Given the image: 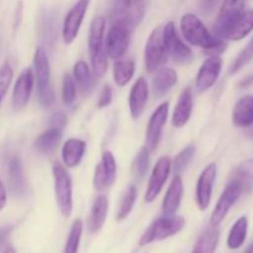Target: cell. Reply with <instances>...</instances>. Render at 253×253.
<instances>
[{"instance_id": "1", "label": "cell", "mask_w": 253, "mask_h": 253, "mask_svg": "<svg viewBox=\"0 0 253 253\" xmlns=\"http://www.w3.org/2000/svg\"><path fill=\"white\" fill-rule=\"evenodd\" d=\"M180 31H182V36L185 41L189 42L192 46L200 47L211 56L222 53L226 48V43L224 42V40L217 39L216 36L210 34L202 20L192 12H188L182 16Z\"/></svg>"}, {"instance_id": "2", "label": "cell", "mask_w": 253, "mask_h": 253, "mask_svg": "<svg viewBox=\"0 0 253 253\" xmlns=\"http://www.w3.org/2000/svg\"><path fill=\"white\" fill-rule=\"evenodd\" d=\"M106 17L98 15L89 27L88 47L91 62V72L94 77L101 78L108 71V56L105 52Z\"/></svg>"}, {"instance_id": "3", "label": "cell", "mask_w": 253, "mask_h": 253, "mask_svg": "<svg viewBox=\"0 0 253 253\" xmlns=\"http://www.w3.org/2000/svg\"><path fill=\"white\" fill-rule=\"evenodd\" d=\"M34 77L37 99L42 108H51L54 103V90L51 79V67L43 47H37L34 54Z\"/></svg>"}, {"instance_id": "4", "label": "cell", "mask_w": 253, "mask_h": 253, "mask_svg": "<svg viewBox=\"0 0 253 253\" xmlns=\"http://www.w3.org/2000/svg\"><path fill=\"white\" fill-rule=\"evenodd\" d=\"M145 11V0H111L110 19L113 25H121L130 32L141 24Z\"/></svg>"}, {"instance_id": "5", "label": "cell", "mask_w": 253, "mask_h": 253, "mask_svg": "<svg viewBox=\"0 0 253 253\" xmlns=\"http://www.w3.org/2000/svg\"><path fill=\"white\" fill-rule=\"evenodd\" d=\"M52 174H53L57 207L64 217H69L73 211V187H72L71 175L64 165L59 162L53 163Z\"/></svg>"}, {"instance_id": "6", "label": "cell", "mask_w": 253, "mask_h": 253, "mask_svg": "<svg viewBox=\"0 0 253 253\" xmlns=\"http://www.w3.org/2000/svg\"><path fill=\"white\" fill-rule=\"evenodd\" d=\"M185 226V220L183 216H162L156 219L148 229L143 232L140 239V246H147L155 241L169 239L183 230Z\"/></svg>"}, {"instance_id": "7", "label": "cell", "mask_w": 253, "mask_h": 253, "mask_svg": "<svg viewBox=\"0 0 253 253\" xmlns=\"http://www.w3.org/2000/svg\"><path fill=\"white\" fill-rule=\"evenodd\" d=\"M165 40H163V26H157L151 32L145 47V67L146 72L155 73L167 61Z\"/></svg>"}, {"instance_id": "8", "label": "cell", "mask_w": 253, "mask_h": 253, "mask_svg": "<svg viewBox=\"0 0 253 253\" xmlns=\"http://www.w3.org/2000/svg\"><path fill=\"white\" fill-rule=\"evenodd\" d=\"M163 40H165V46L168 57H172L173 61L180 64L192 61V48L188 44H185V42L178 36L175 25L173 21L167 22L163 26Z\"/></svg>"}, {"instance_id": "9", "label": "cell", "mask_w": 253, "mask_h": 253, "mask_svg": "<svg viewBox=\"0 0 253 253\" xmlns=\"http://www.w3.org/2000/svg\"><path fill=\"white\" fill-rule=\"evenodd\" d=\"M246 0H224L214 24V32L217 39L224 40L240 15L245 10Z\"/></svg>"}, {"instance_id": "10", "label": "cell", "mask_w": 253, "mask_h": 253, "mask_svg": "<svg viewBox=\"0 0 253 253\" xmlns=\"http://www.w3.org/2000/svg\"><path fill=\"white\" fill-rule=\"evenodd\" d=\"M168 111H169V103L165 101L153 111L150 120H148L145 135V146L148 148L150 152L155 151L160 145L163 128H165L166 123H167Z\"/></svg>"}, {"instance_id": "11", "label": "cell", "mask_w": 253, "mask_h": 253, "mask_svg": "<svg viewBox=\"0 0 253 253\" xmlns=\"http://www.w3.org/2000/svg\"><path fill=\"white\" fill-rule=\"evenodd\" d=\"M170 170H172V160L168 156H163L156 162L145 194L146 203L150 204V203L155 202L156 198L162 192L163 187H165L166 182L170 174Z\"/></svg>"}, {"instance_id": "12", "label": "cell", "mask_w": 253, "mask_h": 253, "mask_svg": "<svg viewBox=\"0 0 253 253\" xmlns=\"http://www.w3.org/2000/svg\"><path fill=\"white\" fill-rule=\"evenodd\" d=\"M242 190L244 189H242L241 185L235 180H231L230 184L225 188V190L217 200L216 205H215L214 210H212L211 216H210V225L212 227H217L224 221L232 205L239 200Z\"/></svg>"}, {"instance_id": "13", "label": "cell", "mask_w": 253, "mask_h": 253, "mask_svg": "<svg viewBox=\"0 0 253 253\" xmlns=\"http://www.w3.org/2000/svg\"><path fill=\"white\" fill-rule=\"evenodd\" d=\"M89 2H90V0H78L72 6L68 14L66 15L63 26H62V37H63L64 43L71 44L77 39L79 30H81L82 22H83L86 10L89 7Z\"/></svg>"}, {"instance_id": "14", "label": "cell", "mask_w": 253, "mask_h": 253, "mask_svg": "<svg viewBox=\"0 0 253 253\" xmlns=\"http://www.w3.org/2000/svg\"><path fill=\"white\" fill-rule=\"evenodd\" d=\"M222 69V58L219 54L208 57L200 66L197 74L195 88L199 93H205L215 85Z\"/></svg>"}, {"instance_id": "15", "label": "cell", "mask_w": 253, "mask_h": 253, "mask_svg": "<svg viewBox=\"0 0 253 253\" xmlns=\"http://www.w3.org/2000/svg\"><path fill=\"white\" fill-rule=\"evenodd\" d=\"M130 35L126 27L121 25H111L105 37L106 56L111 59H119L124 57L130 44Z\"/></svg>"}, {"instance_id": "16", "label": "cell", "mask_w": 253, "mask_h": 253, "mask_svg": "<svg viewBox=\"0 0 253 253\" xmlns=\"http://www.w3.org/2000/svg\"><path fill=\"white\" fill-rule=\"evenodd\" d=\"M217 175V166L215 163H210L209 166L203 169L198 178L197 190H195V199H197V205L202 211L207 210L211 203L212 188L216 180Z\"/></svg>"}, {"instance_id": "17", "label": "cell", "mask_w": 253, "mask_h": 253, "mask_svg": "<svg viewBox=\"0 0 253 253\" xmlns=\"http://www.w3.org/2000/svg\"><path fill=\"white\" fill-rule=\"evenodd\" d=\"M35 77L31 68H25L17 77L12 90V106L15 110H21L27 105L34 89Z\"/></svg>"}, {"instance_id": "18", "label": "cell", "mask_w": 253, "mask_h": 253, "mask_svg": "<svg viewBox=\"0 0 253 253\" xmlns=\"http://www.w3.org/2000/svg\"><path fill=\"white\" fill-rule=\"evenodd\" d=\"M148 93H150V90H148L147 81L143 77H140L133 83L130 90V96H128L130 114L133 120H137L145 111L148 100Z\"/></svg>"}, {"instance_id": "19", "label": "cell", "mask_w": 253, "mask_h": 253, "mask_svg": "<svg viewBox=\"0 0 253 253\" xmlns=\"http://www.w3.org/2000/svg\"><path fill=\"white\" fill-rule=\"evenodd\" d=\"M183 193H184V185L180 174H175L166 192L165 198L162 202V215L163 216H172L178 211L182 203Z\"/></svg>"}, {"instance_id": "20", "label": "cell", "mask_w": 253, "mask_h": 253, "mask_svg": "<svg viewBox=\"0 0 253 253\" xmlns=\"http://www.w3.org/2000/svg\"><path fill=\"white\" fill-rule=\"evenodd\" d=\"M193 113V90L190 86H187L182 90L174 111L172 115V125L177 128H182L190 120Z\"/></svg>"}, {"instance_id": "21", "label": "cell", "mask_w": 253, "mask_h": 253, "mask_svg": "<svg viewBox=\"0 0 253 253\" xmlns=\"http://www.w3.org/2000/svg\"><path fill=\"white\" fill-rule=\"evenodd\" d=\"M152 79V88L156 98L165 96L178 82L177 72L169 67H161L155 72Z\"/></svg>"}, {"instance_id": "22", "label": "cell", "mask_w": 253, "mask_h": 253, "mask_svg": "<svg viewBox=\"0 0 253 253\" xmlns=\"http://www.w3.org/2000/svg\"><path fill=\"white\" fill-rule=\"evenodd\" d=\"M86 150V143L79 138H69L62 147V161L64 167L74 168L79 166Z\"/></svg>"}, {"instance_id": "23", "label": "cell", "mask_w": 253, "mask_h": 253, "mask_svg": "<svg viewBox=\"0 0 253 253\" xmlns=\"http://www.w3.org/2000/svg\"><path fill=\"white\" fill-rule=\"evenodd\" d=\"M232 124L236 127L253 125V95H246L237 100L232 110Z\"/></svg>"}, {"instance_id": "24", "label": "cell", "mask_w": 253, "mask_h": 253, "mask_svg": "<svg viewBox=\"0 0 253 253\" xmlns=\"http://www.w3.org/2000/svg\"><path fill=\"white\" fill-rule=\"evenodd\" d=\"M109 200L106 195H98L94 200V204L91 207L90 216L88 220V230L91 234L98 232L104 226L108 217Z\"/></svg>"}, {"instance_id": "25", "label": "cell", "mask_w": 253, "mask_h": 253, "mask_svg": "<svg viewBox=\"0 0 253 253\" xmlns=\"http://www.w3.org/2000/svg\"><path fill=\"white\" fill-rule=\"evenodd\" d=\"M7 173H9V184L11 192L16 197H24L26 194V182L22 172L21 160L17 156H12L9 160Z\"/></svg>"}, {"instance_id": "26", "label": "cell", "mask_w": 253, "mask_h": 253, "mask_svg": "<svg viewBox=\"0 0 253 253\" xmlns=\"http://www.w3.org/2000/svg\"><path fill=\"white\" fill-rule=\"evenodd\" d=\"M253 31V9L244 10L239 19L235 21L231 29L227 31L225 40L241 41Z\"/></svg>"}, {"instance_id": "27", "label": "cell", "mask_w": 253, "mask_h": 253, "mask_svg": "<svg viewBox=\"0 0 253 253\" xmlns=\"http://www.w3.org/2000/svg\"><path fill=\"white\" fill-rule=\"evenodd\" d=\"M73 79L84 95H89L94 88V74L86 62L78 61L73 67Z\"/></svg>"}, {"instance_id": "28", "label": "cell", "mask_w": 253, "mask_h": 253, "mask_svg": "<svg viewBox=\"0 0 253 253\" xmlns=\"http://www.w3.org/2000/svg\"><path fill=\"white\" fill-rule=\"evenodd\" d=\"M135 74V62L131 58H119L114 63L113 77L118 86H125L130 83Z\"/></svg>"}, {"instance_id": "29", "label": "cell", "mask_w": 253, "mask_h": 253, "mask_svg": "<svg viewBox=\"0 0 253 253\" xmlns=\"http://www.w3.org/2000/svg\"><path fill=\"white\" fill-rule=\"evenodd\" d=\"M62 138V131L58 128L49 127L44 132L37 136L34 142L35 150L39 153H49L56 148Z\"/></svg>"}, {"instance_id": "30", "label": "cell", "mask_w": 253, "mask_h": 253, "mask_svg": "<svg viewBox=\"0 0 253 253\" xmlns=\"http://www.w3.org/2000/svg\"><path fill=\"white\" fill-rule=\"evenodd\" d=\"M249 230V220L246 216H241L232 225L227 236V246L230 250H239L245 244Z\"/></svg>"}, {"instance_id": "31", "label": "cell", "mask_w": 253, "mask_h": 253, "mask_svg": "<svg viewBox=\"0 0 253 253\" xmlns=\"http://www.w3.org/2000/svg\"><path fill=\"white\" fill-rule=\"evenodd\" d=\"M220 240V231L216 227L207 230L198 239L192 253H215Z\"/></svg>"}, {"instance_id": "32", "label": "cell", "mask_w": 253, "mask_h": 253, "mask_svg": "<svg viewBox=\"0 0 253 253\" xmlns=\"http://www.w3.org/2000/svg\"><path fill=\"white\" fill-rule=\"evenodd\" d=\"M148 166H150V151L146 146H143L136 155L132 162V167H131L132 177L136 180V183H140L143 179L148 170Z\"/></svg>"}, {"instance_id": "33", "label": "cell", "mask_w": 253, "mask_h": 253, "mask_svg": "<svg viewBox=\"0 0 253 253\" xmlns=\"http://www.w3.org/2000/svg\"><path fill=\"white\" fill-rule=\"evenodd\" d=\"M136 199H137V190H136V187L135 185H128L127 189L125 190V193H124L120 199L118 215H116V220L118 221H123V220H125L130 215V212L133 209Z\"/></svg>"}, {"instance_id": "34", "label": "cell", "mask_w": 253, "mask_h": 253, "mask_svg": "<svg viewBox=\"0 0 253 253\" xmlns=\"http://www.w3.org/2000/svg\"><path fill=\"white\" fill-rule=\"evenodd\" d=\"M232 180L239 183L242 189L251 187L253 184V158L244 161V162L237 166L234 175H232Z\"/></svg>"}, {"instance_id": "35", "label": "cell", "mask_w": 253, "mask_h": 253, "mask_svg": "<svg viewBox=\"0 0 253 253\" xmlns=\"http://www.w3.org/2000/svg\"><path fill=\"white\" fill-rule=\"evenodd\" d=\"M82 234H83V221L81 219H77L72 225L71 230H69L63 253H78Z\"/></svg>"}, {"instance_id": "36", "label": "cell", "mask_w": 253, "mask_h": 253, "mask_svg": "<svg viewBox=\"0 0 253 253\" xmlns=\"http://www.w3.org/2000/svg\"><path fill=\"white\" fill-rule=\"evenodd\" d=\"M195 155V146L189 145L185 148H183L179 153L174 157L172 162V168L174 169L175 174H179L183 169L190 165Z\"/></svg>"}, {"instance_id": "37", "label": "cell", "mask_w": 253, "mask_h": 253, "mask_svg": "<svg viewBox=\"0 0 253 253\" xmlns=\"http://www.w3.org/2000/svg\"><path fill=\"white\" fill-rule=\"evenodd\" d=\"M252 58H253V39L244 47V49L237 54L234 63H232L231 67H230V74L239 73V72L246 66V64H249L250 62L252 61Z\"/></svg>"}, {"instance_id": "38", "label": "cell", "mask_w": 253, "mask_h": 253, "mask_svg": "<svg viewBox=\"0 0 253 253\" xmlns=\"http://www.w3.org/2000/svg\"><path fill=\"white\" fill-rule=\"evenodd\" d=\"M77 96V85L73 77L64 74L62 81V100L66 106H71L74 103Z\"/></svg>"}, {"instance_id": "39", "label": "cell", "mask_w": 253, "mask_h": 253, "mask_svg": "<svg viewBox=\"0 0 253 253\" xmlns=\"http://www.w3.org/2000/svg\"><path fill=\"white\" fill-rule=\"evenodd\" d=\"M12 77H14V71H12L11 66L6 62L0 67V100L1 101L6 94L7 89H9L10 84H11Z\"/></svg>"}, {"instance_id": "40", "label": "cell", "mask_w": 253, "mask_h": 253, "mask_svg": "<svg viewBox=\"0 0 253 253\" xmlns=\"http://www.w3.org/2000/svg\"><path fill=\"white\" fill-rule=\"evenodd\" d=\"M93 185H94V189L98 190V192H101V190H104L105 188L110 187V184H109L108 173H106L105 168H104L103 163L101 162H99L98 165H96L95 170H94Z\"/></svg>"}, {"instance_id": "41", "label": "cell", "mask_w": 253, "mask_h": 253, "mask_svg": "<svg viewBox=\"0 0 253 253\" xmlns=\"http://www.w3.org/2000/svg\"><path fill=\"white\" fill-rule=\"evenodd\" d=\"M100 162L103 163L104 168H105L106 173H108L109 184L113 185L114 183H115L116 169H118V167H116L115 157H114V155L110 152V151H105V152L103 153V156H101Z\"/></svg>"}, {"instance_id": "42", "label": "cell", "mask_w": 253, "mask_h": 253, "mask_svg": "<svg viewBox=\"0 0 253 253\" xmlns=\"http://www.w3.org/2000/svg\"><path fill=\"white\" fill-rule=\"evenodd\" d=\"M111 101H113V89L110 85H105L99 94L98 108H106V106L110 105Z\"/></svg>"}, {"instance_id": "43", "label": "cell", "mask_w": 253, "mask_h": 253, "mask_svg": "<svg viewBox=\"0 0 253 253\" xmlns=\"http://www.w3.org/2000/svg\"><path fill=\"white\" fill-rule=\"evenodd\" d=\"M67 125V116L66 114L62 111H57L49 119V127L58 128V130H63L64 126Z\"/></svg>"}, {"instance_id": "44", "label": "cell", "mask_w": 253, "mask_h": 253, "mask_svg": "<svg viewBox=\"0 0 253 253\" xmlns=\"http://www.w3.org/2000/svg\"><path fill=\"white\" fill-rule=\"evenodd\" d=\"M7 202V194H6V189H5V185L2 183L1 178H0V211L5 208Z\"/></svg>"}, {"instance_id": "45", "label": "cell", "mask_w": 253, "mask_h": 253, "mask_svg": "<svg viewBox=\"0 0 253 253\" xmlns=\"http://www.w3.org/2000/svg\"><path fill=\"white\" fill-rule=\"evenodd\" d=\"M11 230L12 229L10 226H5V227H1V229H0V247L5 244V241H6V239L9 237Z\"/></svg>"}, {"instance_id": "46", "label": "cell", "mask_w": 253, "mask_h": 253, "mask_svg": "<svg viewBox=\"0 0 253 253\" xmlns=\"http://www.w3.org/2000/svg\"><path fill=\"white\" fill-rule=\"evenodd\" d=\"M2 253H16V250L14 249V247H7V249H5V251Z\"/></svg>"}, {"instance_id": "47", "label": "cell", "mask_w": 253, "mask_h": 253, "mask_svg": "<svg viewBox=\"0 0 253 253\" xmlns=\"http://www.w3.org/2000/svg\"><path fill=\"white\" fill-rule=\"evenodd\" d=\"M245 253H253V242L251 245H250V247L246 250V252H245Z\"/></svg>"}, {"instance_id": "48", "label": "cell", "mask_w": 253, "mask_h": 253, "mask_svg": "<svg viewBox=\"0 0 253 253\" xmlns=\"http://www.w3.org/2000/svg\"><path fill=\"white\" fill-rule=\"evenodd\" d=\"M209 1H214V0H209Z\"/></svg>"}, {"instance_id": "49", "label": "cell", "mask_w": 253, "mask_h": 253, "mask_svg": "<svg viewBox=\"0 0 253 253\" xmlns=\"http://www.w3.org/2000/svg\"><path fill=\"white\" fill-rule=\"evenodd\" d=\"M0 103H1V100H0Z\"/></svg>"}]
</instances>
